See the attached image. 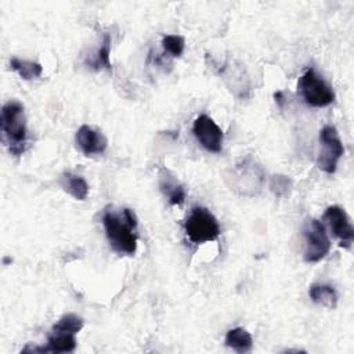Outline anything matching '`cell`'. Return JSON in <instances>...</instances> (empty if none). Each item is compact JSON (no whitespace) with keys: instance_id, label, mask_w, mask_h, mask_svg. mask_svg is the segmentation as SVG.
Masks as SVG:
<instances>
[{"instance_id":"52a82bcc","label":"cell","mask_w":354,"mask_h":354,"mask_svg":"<svg viewBox=\"0 0 354 354\" xmlns=\"http://www.w3.org/2000/svg\"><path fill=\"white\" fill-rule=\"evenodd\" d=\"M192 131L199 141V144L209 152H220L223 147V130L216 124V122L207 116L201 115L195 119Z\"/></svg>"},{"instance_id":"5b68a950","label":"cell","mask_w":354,"mask_h":354,"mask_svg":"<svg viewBox=\"0 0 354 354\" xmlns=\"http://www.w3.org/2000/svg\"><path fill=\"white\" fill-rule=\"evenodd\" d=\"M319 142L322 149L319 151L317 166L322 171L332 174L336 171L337 162L344 153V148L336 127L332 124L324 126L319 131Z\"/></svg>"},{"instance_id":"277c9868","label":"cell","mask_w":354,"mask_h":354,"mask_svg":"<svg viewBox=\"0 0 354 354\" xmlns=\"http://www.w3.org/2000/svg\"><path fill=\"white\" fill-rule=\"evenodd\" d=\"M297 88L303 100L315 108L326 106L335 101V93L332 87L313 69L308 68L299 79Z\"/></svg>"},{"instance_id":"30bf717a","label":"cell","mask_w":354,"mask_h":354,"mask_svg":"<svg viewBox=\"0 0 354 354\" xmlns=\"http://www.w3.org/2000/svg\"><path fill=\"white\" fill-rule=\"evenodd\" d=\"M159 188L165 194V196H167L170 205H181L185 201L184 187L166 169L160 170Z\"/></svg>"},{"instance_id":"6da1fadb","label":"cell","mask_w":354,"mask_h":354,"mask_svg":"<svg viewBox=\"0 0 354 354\" xmlns=\"http://www.w3.org/2000/svg\"><path fill=\"white\" fill-rule=\"evenodd\" d=\"M1 140L10 153L19 156L26 149L28 130L24 105L18 101H8L1 108L0 115Z\"/></svg>"},{"instance_id":"d6986e66","label":"cell","mask_w":354,"mask_h":354,"mask_svg":"<svg viewBox=\"0 0 354 354\" xmlns=\"http://www.w3.org/2000/svg\"><path fill=\"white\" fill-rule=\"evenodd\" d=\"M290 185H292L290 180L282 174L272 176L271 181H270V188L275 196H285L289 192Z\"/></svg>"},{"instance_id":"7c38bea8","label":"cell","mask_w":354,"mask_h":354,"mask_svg":"<svg viewBox=\"0 0 354 354\" xmlns=\"http://www.w3.org/2000/svg\"><path fill=\"white\" fill-rule=\"evenodd\" d=\"M308 296L315 304L335 308L337 304V293L333 286L326 283H313L308 289Z\"/></svg>"},{"instance_id":"7a4b0ae2","label":"cell","mask_w":354,"mask_h":354,"mask_svg":"<svg viewBox=\"0 0 354 354\" xmlns=\"http://www.w3.org/2000/svg\"><path fill=\"white\" fill-rule=\"evenodd\" d=\"M102 225L112 249L118 253L133 256L137 250V235L126 218L106 210L102 216Z\"/></svg>"},{"instance_id":"e0dca14e","label":"cell","mask_w":354,"mask_h":354,"mask_svg":"<svg viewBox=\"0 0 354 354\" xmlns=\"http://www.w3.org/2000/svg\"><path fill=\"white\" fill-rule=\"evenodd\" d=\"M84 322L76 314H65L62 315L58 322L53 326L54 332H68V333H77L82 330Z\"/></svg>"},{"instance_id":"2e32d148","label":"cell","mask_w":354,"mask_h":354,"mask_svg":"<svg viewBox=\"0 0 354 354\" xmlns=\"http://www.w3.org/2000/svg\"><path fill=\"white\" fill-rule=\"evenodd\" d=\"M109 54H111V36L108 33L104 35V40L102 44L100 46V48L97 50L95 55L87 61V65L95 71H98L100 68H105V69H111V59H109Z\"/></svg>"},{"instance_id":"8fae6325","label":"cell","mask_w":354,"mask_h":354,"mask_svg":"<svg viewBox=\"0 0 354 354\" xmlns=\"http://www.w3.org/2000/svg\"><path fill=\"white\" fill-rule=\"evenodd\" d=\"M59 184L64 191L77 201H84L88 195V184L82 176L65 171L59 178Z\"/></svg>"},{"instance_id":"ffe728a7","label":"cell","mask_w":354,"mask_h":354,"mask_svg":"<svg viewBox=\"0 0 354 354\" xmlns=\"http://www.w3.org/2000/svg\"><path fill=\"white\" fill-rule=\"evenodd\" d=\"M274 98H275V102H277L279 106H282V104H283V93H282V91L274 93Z\"/></svg>"},{"instance_id":"5bb4252c","label":"cell","mask_w":354,"mask_h":354,"mask_svg":"<svg viewBox=\"0 0 354 354\" xmlns=\"http://www.w3.org/2000/svg\"><path fill=\"white\" fill-rule=\"evenodd\" d=\"M225 344L232 350H235L236 353H248L252 350L253 339L246 329L238 326L227 332Z\"/></svg>"},{"instance_id":"3957f363","label":"cell","mask_w":354,"mask_h":354,"mask_svg":"<svg viewBox=\"0 0 354 354\" xmlns=\"http://www.w3.org/2000/svg\"><path fill=\"white\" fill-rule=\"evenodd\" d=\"M185 234L194 243H203L216 241L220 235V225L217 218L202 206L192 207L184 224Z\"/></svg>"},{"instance_id":"9a60e30c","label":"cell","mask_w":354,"mask_h":354,"mask_svg":"<svg viewBox=\"0 0 354 354\" xmlns=\"http://www.w3.org/2000/svg\"><path fill=\"white\" fill-rule=\"evenodd\" d=\"M10 66L12 71H15L19 77L24 80H32L36 79L41 75L43 66L39 62L33 61H26V59H19V58H11L10 59Z\"/></svg>"},{"instance_id":"ba28073f","label":"cell","mask_w":354,"mask_h":354,"mask_svg":"<svg viewBox=\"0 0 354 354\" xmlns=\"http://www.w3.org/2000/svg\"><path fill=\"white\" fill-rule=\"evenodd\" d=\"M324 221L333 235L340 239V246H350L354 239V228L344 209L340 206H329L324 213Z\"/></svg>"},{"instance_id":"4fadbf2b","label":"cell","mask_w":354,"mask_h":354,"mask_svg":"<svg viewBox=\"0 0 354 354\" xmlns=\"http://www.w3.org/2000/svg\"><path fill=\"white\" fill-rule=\"evenodd\" d=\"M47 351L51 353H72L76 348V339L73 333L54 332L47 339Z\"/></svg>"},{"instance_id":"ac0fdd59","label":"cell","mask_w":354,"mask_h":354,"mask_svg":"<svg viewBox=\"0 0 354 354\" xmlns=\"http://www.w3.org/2000/svg\"><path fill=\"white\" fill-rule=\"evenodd\" d=\"M162 46L173 57H181L185 47V40L178 35H166L162 39Z\"/></svg>"},{"instance_id":"9c48e42d","label":"cell","mask_w":354,"mask_h":354,"mask_svg":"<svg viewBox=\"0 0 354 354\" xmlns=\"http://www.w3.org/2000/svg\"><path fill=\"white\" fill-rule=\"evenodd\" d=\"M76 144L86 156L104 153L108 147L105 136L87 124L80 126L76 131Z\"/></svg>"},{"instance_id":"8992f818","label":"cell","mask_w":354,"mask_h":354,"mask_svg":"<svg viewBox=\"0 0 354 354\" xmlns=\"http://www.w3.org/2000/svg\"><path fill=\"white\" fill-rule=\"evenodd\" d=\"M304 236V260L307 263H317L324 259L330 250V241L328 238L324 224L315 218H310L303 225Z\"/></svg>"}]
</instances>
